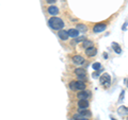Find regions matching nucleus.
I'll list each match as a JSON object with an SVG mask.
<instances>
[{"label":"nucleus","instance_id":"6","mask_svg":"<svg viewBox=\"0 0 128 120\" xmlns=\"http://www.w3.org/2000/svg\"><path fill=\"white\" fill-rule=\"evenodd\" d=\"M86 53L88 57H95L96 54H97V49H96L95 47H90V48H88V49H86Z\"/></svg>","mask_w":128,"mask_h":120},{"label":"nucleus","instance_id":"15","mask_svg":"<svg viewBox=\"0 0 128 120\" xmlns=\"http://www.w3.org/2000/svg\"><path fill=\"white\" fill-rule=\"evenodd\" d=\"M79 114L80 115H82L83 117H91V112L90 111H86V110H80V112H79Z\"/></svg>","mask_w":128,"mask_h":120},{"label":"nucleus","instance_id":"8","mask_svg":"<svg viewBox=\"0 0 128 120\" xmlns=\"http://www.w3.org/2000/svg\"><path fill=\"white\" fill-rule=\"evenodd\" d=\"M73 62L75 64H77V65H82L84 63V59L81 55H75V57H73Z\"/></svg>","mask_w":128,"mask_h":120},{"label":"nucleus","instance_id":"2","mask_svg":"<svg viewBox=\"0 0 128 120\" xmlns=\"http://www.w3.org/2000/svg\"><path fill=\"white\" fill-rule=\"evenodd\" d=\"M70 87L73 90H84L86 89V84L81 81H73L70 83Z\"/></svg>","mask_w":128,"mask_h":120},{"label":"nucleus","instance_id":"16","mask_svg":"<svg viewBox=\"0 0 128 120\" xmlns=\"http://www.w3.org/2000/svg\"><path fill=\"white\" fill-rule=\"evenodd\" d=\"M92 46H93V42H91V41H84L82 43V47L84 49H88V48H90Z\"/></svg>","mask_w":128,"mask_h":120},{"label":"nucleus","instance_id":"1","mask_svg":"<svg viewBox=\"0 0 128 120\" xmlns=\"http://www.w3.org/2000/svg\"><path fill=\"white\" fill-rule=\"evenodd\" d=\"M48 25L54 30H62V28L64 27V22L59 17H51L49 19V21H48Z\"/></svg>","mask_w":128,"mask_h":120},{"label":"nucleus","instance_id":"22","mask_svg":"<svg viewBox=\"0 0 128 120\" xmlns=\"http://www.w3.org/2000/svg\"><path fill=\"white\" fill-rule=\"evenodd\" d=\"M46 1H47V3H50V4H51V3H54L57 0H46Z\"/></svg>","mask_w":128,"mask_h":120},{"label":"nucleus","instance_id":"7","mask_svg":"<svg viewBox=\"0 0 128 120\" xmlns=\"http://www.w3.org/2000/svg\"><path fill=\"white\" fill-rule=\"evenodd\" d=\"M58 36L62 39V41H66L67 38H68V33H67V31L65 30H59L58 32Z\"/></svg>","mask_w":128,"mask_h":120},{"label":"nucleus","instance_id":"24","mask_svg":"<svg viewBox=\"0 0 128 120\" xmlns=\"http://www.w3.org/2000/svg\"><path fill=\"white\" fill-rule=\"evenodd\" d=\"M111 119H112V120H115V119H114V118H113V117H111Z\"/></svg>","mask_w":128,"mask_h":120},{"label":"nucleus","instance_id":"21","mask_svg":"<svg viewBox=\"0 0 128 120\" xmlns=\"http://www.w3.org/2000/svg\"><path fill=\"white\" fill-rule=\"evenodd\" d=\"M124 95H125V91H124V90H123V91H122V93H121V97H120V100H118V101H120V102H121V101H122V100H123V98H124Z\"/></svg>","mask_w":128,"mask_h":120},{"label":"nucleus","instance_id":"18","mask_svg":"<svg viewBox=\"0 0 128 120\" xmlns=\"http://www.w3.org/2000/svg\"><path fill=\"white\" fill-rule=\"evenodd\" d=\"M77 30L78 31H81V32H86V27L84 25H78L77 26Z\"/></svg>","mask_w":128,"mask_h":120},{"label":"nucleus","instance_id":"9","mask_svg":"<svg viewBox=\"0 0 128 120\" xmlns=\"http://www.w3.org/2000/svg\"><path fill=\"white\" fill-rule=\"evenodd\" d=\"M67 33H68V36L73 37V38H77L79 36V31L77 29H70L67 31Z\"/></svg>","mask_w":128,"mask_h":120},{"label":"nucleus","instance_id":"5","mask_svg":"<svg viewBox=\"0 0 128 120\" xmlns=\"http://www.w3.org/2000/svg\"><path fill=\"white\" fill-rule=\"evenodd\" d=\"M78 96V99L79 100H86L88 98L90 97V91H86V90H80Z\"/></svg>","mask_w":128,"mask_h":120},{"label":"nucleus","instance_id":"14","mask_svg":"<svg viewBox=\"0 0 128 120\" xmlns=\"http://www.w3.org/2000/svg\"><path fill=\"white\" fill-rule=\"evenodd\" d=\"M112 48H113V50H114L116 53H118V54L122 52V48L120 47V45H118V43H113V44H112Z\"/></svg>","mask_w":128,"mask_h":120},{"label":"nucleus","instance_id":"13","mask_svg":"<svg viewBox=\"0 0 128 120\" xmlns=\"http://www.w3.org/2000/svg\"><path fill=\"white\" fill-rule=\"evenodd\" d=\"M118 114L120 115H128V107L126 106H121V107H118Z\"/></svg>","mask_w":128,"mask_h":120},{"label":"nucleus","instance_id":"4","mask_svg":"<svg viewBox=\"0 0 128 120\" xmlns=\"http://www.w3.org/2000/svg\"><path fill=\"white\" fill-rule=\"evenodd\" d=\"M106 28H107V25L106 23H104V22L96 23V25L94 26V28H93V31H94V33H99V32H102Z\"/></svg>","mask_w":128,"mask_h":120},{"label":"nucleus","instance_id":"11","mask_svg":"<svg viewBox=\"0 0 128 120\" xmlns=\"http://www.w3.org/2000/svg\"><path fill=\"white\" fill-rule=\"evenodd\" d=\"M78 106H79V109H80V110L88 109V107H89V102H88L86 100H79Z\"/></svg>","mask_w":128,"mask_h":120},{"label":"nucleus","instance_id":"20","mask_svg":"<svg viewBox=\"0 0 128 120\" xmlns=\"http://www.w3.org/2000/svg\"><path fill=\"white\" fill-rule=\"evenodd\" d=\"M92 77H93L94 79H97L99 77V72H98V71H95V72L92 73Z\"/></svg>","mask_w":128,"mask_h":120},{"label":"nucleus","instance_id":"23","mask_svg":"<svg viewBox=\"0 0 128 120\" xmlns=\"http://www.w3.org/2000/svg\"><path fill=\"white\" fill-rule=\"evenodd\" d=\"M126 26H127V21L125 22V25H124V27H123V29H126Z\"/></svg>","mask_w":128,"mask_h":120},{"label":"nucleus","instance_id":"19","mask_svg":"<svg viewBox=\"0 0 128 120\" xmlns=\"http://www.w3.org/2000/svg\"><path fill=\"white\" fill-rule=\"evenodd\" d=\"M83 118V116L82 115H80V114H76V115H74V120H82Z\"/></svg>","mask_w":128,"mask_h":120},{"label":"nucleus","instance_id":"26","mask_svg":"<svg viewBox=\"0 0 128 120\" xmlns=\"http://www.w3.org/2000/svg\"><path fill=\"white\" fill-rule=\"evenodd\" d=\"M127 120H128V118H127Z\"/></svg>","mask_w":128,"mask_h":120},{"label":"nucleus","instance_id":"17","mask_svg":"<svg viewBox=\"0 0 128 120\" xmlns=\"http://www.w3.org/2000/svg\"><path fill=\"white\" fill-rule=\"evenodd\" d=\"M92 68H93L95 71H98V70H102V65H100V63H98V62L94 63L93 65H92Z\"/></svg>","mask_w":128,"mask_h":120},{"label":"nucleus","instance_id":"3","mask_svg":"<svg viewBox=\"0 0 128 120\" xmlns=\"http://www.w3.org/2000/svg\"><path fill=\"white\" fill-rule=\"evenodd\" d=\"M99 81H100V83L102 84V85L105 86H110V83H111V78L110 75L108 73H104L100 78H99Z\"/></svg>","mask_w":128,"mask_h":120},{"label":"nucleus","instance_id":"25","mask_svg":"<svg viewBox=\"0 0 128 120\" xmlns=\"http://www.w3.org/2000/svg\"><path fill=\"white\" fill-rule=\"evenodd\" d=\"M126 82H127V85H128V80H126Z\"/></svg>","mask_w":128,"mask_h":120},{"label":"nucleus","instance_id":"12","mask_svg":"<svg viewBox=\"0 0 128 120\" xmlns=\"http://www.w3.org/2000/svg\"><path fill=\"white\" fill-rule=\"evenodd\" d=\"M75 73L78 75V77H86V71L83 69V68H77L75 70Z\"/></svg>","mask_w":128,"mask_h":120},{"label":"nucleus","instance_id":"10","mask_svg":"<svg viewBox=\"0 0 128 120\" xmlns=\"http://www.w3.org/2000/svg\"><path fill=\"white\" fill-rule=\"evenodd\" d=\"M48 13H49L50 15H52V16H56V15L59 14V9L57 6L51 5V6L48 7Z\"/></svg>","mask_w":128,"mask_h":120}]
</instances>
